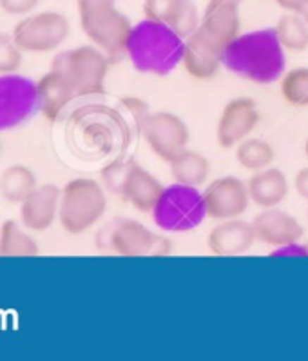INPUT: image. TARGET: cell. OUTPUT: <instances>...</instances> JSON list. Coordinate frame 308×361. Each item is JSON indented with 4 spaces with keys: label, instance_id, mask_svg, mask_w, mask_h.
I'll list each match as a JSON object with an SVG mask.
<instances>
[{
    "label": "cell",
    "instance_id": "28",
    "mask_svg": "<svg viewBox=\"0 0 308 361\" xmlns=\"http://www.w3.org/2000/svg\"><path fill=\"white\" fill-rule=\"evenodd\" d=\"M24 51L17 46L13 33L0 31V75L18 73L24 60Z\"/></svg>",
    "mask_w": 308,
    "mask_h": 361
},
{
    "label": "cell",
    "instance_id": "34",
    "mask_svg": "<svg viewBox=\"0 0 308 361\" xmlns=\"http://www.w3.org/2000/svg\"><path fill=\"white\" fill-rule=\"evenodd\" d=\"M116 0H76V6H78V13H84V11H91V9L104 8V6H114Z\"/></svg>",
    "mask_w": 308,
    "mask_h": 361
},
{
    "label": "cell",
    "instance_id": "35",
    "mask_svg": "<svg viewBox=\"0 0 308 361\" xmlns=\"http://www.w3.org/2000/svg\"><path fill=\"white\" fill-rule=\"evenodd\" d=\"M220 2H234V4H241L243 0H220Z\"/></svg>",
    "mask_w": 308,
    "mask_h": 361
},
{
    "label": "cell",
    "instance_id": "2",
    "mask_svg": "<svg viewBox=\"0 0 308 361\" xmlns=\"http://www.w3.org/2000/svg\"><path fill=\"white\" fill-rule=\"evenodd\" d=\"M185 39L167 24L154 20L138 22L133 26L127 42V56L135 69L147 75L165 77L182 64Z\"/></svg>",
    "mask_w": 308,
    "mask_h": 361
},
{
    "label": "cell",
    "instance_id": "39",
    "mask_svg": "<svg viewBox=\"0 0 308 361\" xmlns=\"http://www.w3.org/2000/svg\"><path fill=\"white\" fill-rule=\"evenodd\" d=\"M307 220H308V213H307Z\"/></svg>",
    "mask_w": 308,
    "mask_h": 361
},
{
    "label": "cell",
    "instance_id": "20",
    "mask_svg": "<svg viewBox=\"0 0 308 361\" xmlns=\"http://www.w3.org/2000/svg\"><path fill=\"white\" fill-rule=\"evenodd\" d=\"M182 66L187 75L196 80H212L223 66V56L199 40L196 35H190L185 40Z\"/></svg>",
    "mask_w": 308,
    "mask_h": 361
},
{
    "label": "cell",
    "instance_id": "4",
    "mask_svg": "<svg viewBox=\"0 0 308 361\" xmlns=\"http://www.w3.org/2000/svg\"><path fill=\"white\" fill-rule=\"evenodd\" d=\"M51 69L71 84L76 97H91L106 91L109 56L97 46H80L56 53Z\"/></svg>",
    "mask_w": 308,
    "mask_h": 361
},
{
    "label": "cell",
    "instance_id": "24",
    "mask_svg": "<svg viewBox=\"0 0 308 361\" xmlns=\"http://www.w3.org/2000/svg\"><path fill=\"white\" fill-rule=\"evenodd\" d=\"M274 31L285 51L303 53L308 49V20L304 15L287 11L278 20Z\"/></svg>",
    "mask_w": 308,
    "mask_h": 361
},
{
    "label": "cell",
    "instance_id": "14",
    "mask_svg": "<svg viewBox=\"0 0 308 361\" xmlns=\"http://www.w3.org/2000/svg\"><path fill=\"white\" fill-rule=\"evenodd\" d=\"M252 227L258 242L276 249L297 243L304 234V227L300 220L279 207L263 209L252 220Z\"/></svg>",
    "mask_w": 308,
    "mask_h": 361
},
{
    "label": "cell",
    "instance_id": "26",
    "mask_svg": "<svg viewBox=\"0 0 308 361\" xmlns=\"http://www.w3.org/2000/svg\"><path fill=\"white\" fill-rule=\"evenodd\" d=\"M281 94L290 106L308 107V68H297L281 77Z\"/></svg>",
    "mask_w": 308,
    "mask_h": 361
},
{
    "label": "cell",
    "instance_id": "17",
    "mask_svg": "<svg viewBox=\"0 0 308 361\" xmlns=\"http://www.w3.org/2000/svg\"><path fill=\"white\" fill-rule=\"evenodd\" d=\"M164 189L156 176H152L138 161L131 160L122 189L123 200L129 202L140 213H152Z\"/></svg>",
    "mask_w": 308,
    "mask_h": 361
},
{
    "label": "cell",
    "instance_id": "37",
    "mask_svg": "<svg viewBox=\"0 0 308 361\" xmlns=\"http://www.w3.org/2000/svg\"><path fill=\"white\" fill-rule=\"evenodd\" d=\"M304 17H307V20H308V13H307V15H304Z\"/></svg>",
    "mask_w": 308,
    "mask_h": 361
},
{
    "label": "cell",
    "instance_id": "15",
    "mask_svg": "<svg viewBox=\"0 0 308 361\" xmlns=\"http://www.w3.org/2000/svg\"><path fill=\"white\" fill-rule=\"evenodd\" d=\"M62 189L55 183L38 185L20 204V224L31 233H44L58 220Z\"/></svg>",
    "mask_w": 308,
    "mask_h": 361
},
{
    "label": "cell",
    "instance_id": "27",
    "mask_svg": "<svg viewBox=\"0 0 308 361\" xmlns=\"http://www.w3.org/2000/svg\"><path fill=\"white\" fill-rule=\"evenodd\" d=\"M199 22H202V15H199L198 11V6H196L192 0H180L176 13H174L169 26L173 27L180 37H183V39L187 40L190 35L198 30Z\"/></svg>",
    "mask_w": 308,
    "mask_h": 361
},
{
    "label": "cell",
    "instance_id": "18",
    "mask_svg": "<svg viewBox=\"0 0 308 361\" xmlns=\"http://www.w3.org/2000/svg\"><path fill=\"white\" fill-rule=\"evenodd\" d=\"M247 188L252 204L261 209L278 207L288 196V178L281 169L266 167L250 176Z\"/></svg>",
    "mask_w": 308,
    "mask_h": 361
},
{
    "label": "cell",
    "instance_id": "30",
    "mask_svg": "<svg viewBox=\"0 0 308 361\" xmlns=\"http://www.w3.org/2000/svg\"><path fill=\"white\" fill-rule=\"evenodd\" d=\"M129 164H131V160L129 161L116 160V161H113V164H109L106 169L101 171L104 188H106L107 191L122 196L123 182H125V174H127V169H129Z\"/></svg>",
    "mask_w": 308,
    "mask_h": 361
},
{
    "label": "cell",
    "instance_id": "16",
    "mask_svg": "<svg viewBox=\"0 0 308 361\" xmlns=\"http://www.w3.org/2000/svg\"><path fill=\"white\" fill-rule=\"evenodd\" d=\"M256 242L252 221L241 220V216L218 221L207 236L209 251L214 256L245 255Z\"/></svg>",
    "mask_w": 308,
    "mask_h": 361
},
{
    "label": "cell",
    "instance_id": "32",
    "mask_svg": "<svg viewBox=\"0 0 308 361\" xmlns=\"http://www.w3.org/2000/svg\"><path fill=\"white\" fill-rule=\"evenodd\" d=\"M276 4L288 13L307 15L308 13V0H274Z\"/></svg>",
    "mask_w": 308,
    "mask_h": 361
},
{
    "label": "cell",
    "instance_id": "13",
    "mask_svg": "<svg viewBox=\"0 0 308 361\" xmlns=\"http://www.w3.org/2000/svg\"><path fill=\"white\" fill-rule=\"evenodd\" d=\"M259 120H261V115H259L258 106L252 98H234L228 104H225L220 115V122H218V129H216V138H218L220 147H236L240 142L249 138L250 133L258 128Z\"/></svg>",
    "mask_w": 308,
    "mask_h": 361
},
{
    "label": "cell",
    "instance_id": "36",
    "mask_svg": "<svg viewBox=\"0 0 308 361\" xmlns=\"http://www.w3.org/2000/svg\"><path fill=\"white\" fill-rule=\"evenodd\" d=\"M304 157H307V160H308V138H307V142H304Z\"/></svg>",
    "mask_w": 308,
    "mask_h": 361
},
{
    "label": "cell",
    "instance_id": "12",
    "mask_svg": "<svg viewBox=\"0 0 308 361\" xmlns=\"http://www.w3.org/2000/svg\"><path fill=\"white\" fill-rule=\"evenodd\" d=\"M203 198L207 205V216L214 221L243 216L252 202L247 182L236 176H223L209 183L203 191Z\"/></svg>",
    "mask_w": 308,
    "mask_h": 361
},
{
    "label": "cell",
    "instance_id": "38",
    "mask_svg": "<svg viewBox=\"0 0 308 361\" xmlns=\"http://www.w3.org/2000/svg\"><path fill=\"white\" fill-rule=\"evenodd\" d=\"M0 149H2V144H0Z\"/></svg>",
    "mask_w": 308,
    "mask_h": 361
},
{
    "label": "cell",
    "instance_id": "31",
    "mask_svg": "<svg viewBox=\"0 0 308 361\" xmlns=\"http://www.w3.org/2000/svg\"><path fill=\"white\" fill-rule=\"evenodd\" d=\"M40 0H0V9L11 17H25L31 15Z\"/></svg>",
    "mask_w": 308,
    "mask_h": 361
},
{
    "label": "cell",
    "instance_id": "19",
    "mask_svg": "<svg viewBox=\"0 0 308 361\" xmlns=\"http://www.w3.org/2000/svg\"><path fill=\"white\" fill-rule=\"evenodd\" d=\"M37 91L40 113L49 122H55L60 113L66 109V106L76 97L71 84L60 73L53 71V69L37 82Z\"/></svg>",
    "mask_w": 308,
    "mask_h": 361
},
{
    "label": "cell",
    "instance_id": "33",
    "mask_svg": "<svg viewBox=\"0 0 308 361\" xmlns=\"http://www.w3.org/2000/svg\"><path fill=\"white\" fill-rule=\"evenodd\" d=\"M294 189H296V192L303 200H308V167H303V169L296 173V176H294Z\"/></svg>",
    "mask_w": 308,
    "mask_h": 361
},
{
    "label": "cell",
    "instance_id": "7",
    "mask_svg": "<svg viewBox=\"0 0 308 361\" xmlns=\"http://www.w3.org/2000/svg\"><path fill=\"white\" fill-rule=\"evenodd\" d=\"M78 15L82 31L93 46L101 49L109 59L127 55V42L131 37L133 24L116 6H104Z\"/></svg>",
    "mask_w": 308,
    "mask_h": 361
},
{
    "label": "cell",
    "instance_id": "1",
    "mask_svg": "<svg viewBox=\"0 0 308 361\" xmlns=\"http://www.w3.org/2000/svg\"><path fill=\"white\" fill-rule=\"evenodd\" d=\"M223 66L254 84H272L285 75L287 55L274 30L240 35L223 53Z\"/></svg>",
    "mask_w": 308,
    "mask_h": 361
},
{
    "label": "cell",
    "instance_id": "29",
    "mask_svg": "<svg viewBox=\"0 0 308 361\" xmlns=\"http://www.w3.org/2000/svg\"><path fill=\"white\" fill-rule=\"evenodd\" d=\"M180 0H144V17L169 26Z\"/></svg>",
    "mask_w": 308,
    "mask_h": 361
},
{
    "label": "cell",
    "instance_id": "25",
    "mask_svg": "<svg viewBox=\"0 0 308 361\" xmlns=\"http://www.w3.org/2000/svg\"><path fill=\"white\" fill-rule=\"evenodd\" d=\"M236 160L241 167L250 173L271 167L276 160V151L263 138L249 136L236 145Z\"/></svg>",
    "mask_w": 308,
    "mask_h": 361
},
{
    "label": "cell",
    "instance_id": "6",
    "mask_svg": "<svg viewBox=\"0 0 308 361\" xmlns=\"http://www.w3.org/2000/svg\"><path fill=\"white\" fill-rule=\"evenodd\" d=\"M207 205L198 188L176 183L165 188L152 209V220L165 233H187L203 224Z\"/></svg>",
    "mask_w": 308,
    "mask_h": 361
},
{
    "label": "cell",
    "instance_id": "21",
    "mask_svg": "<svg viewBox=\"0 0 308 361\" xmlns=\"http://www.w3.org/2000/svg\"><path fill=\"white\" fill-rule=\"evenodd\" d=\"M40 255V245L22 224L6 220L0 226V256L2 258H33Z\"/></svg>",
    "mask_w": 308,
    "mask_h": 361
},
{
    "label": "cell",
    "instance_id": "8",
    "mask_svg": "<svg viewBox=\"0 0 308 361\" xmlns=\"http://www.w3.org/2000/svg\"><path fill=\"white\" fill-rule=\"evenodd\" d=\"M69 20L56 11L25 15L13 27V39L24 53L56 51L69 37Z\"/></svg>",
    "mask_w": 308,
    "mask_h": 361
},
{
    "label": "cell",
    "instance_id": "10",
    "mask_svg": "<svg viewBox=\"0 0 308 361\" xmlns=\"http://www.w3.org/2000/svg\"><path fill=\"white\" fill-rule=\"evenodd\" d=\"M138 123L140 131L144 135L149 147L152 149V153L161 160L171 161L189 145V128L174 113H169V111L145 113L138 120Z\"/></svg>",
    "mask_w": 308,
    "mask_h": 361
},
{
    "label": "cell",
    "instance_id": "9",
    "mask_svg": "<svg viewBox=\"0 0 308 361\" xmlns=\"http://www.w3.org/2000/svg\"><path fill=\"white\" fill-rule=\"evenodd\" d=\"M37 111H40L37 82L18 73L0 75V131L18 128Z\"/></svg>",
    "mask_w": 308,
    "mask_h": 361
},
{
    "label": "cell",
    "instance_id": "22",
    "mask_svg": "<svg viewBox=\"0 0 308 361\" xmlns=\"http://www.w3.org/2000/svg\"><path fill=\"white\" fill-rule=\"evenodd\" d=\"M171 166V176L176 183H183V185H190V188H199L207 182L209 173H211V166L209 160L203 154L196 153V151H182V153L174 157L169 161Z\"/></svg>",
    "mask_w": 308,
    "mask_h": 361
},
{
    "label": "cell",
    "instance_id": "11",
    "mask_svg": "<svg viewBox=\"0 0 308 361\" xmlns=\"http://www.w3.org/2000/svg\"><path fill=\"white\" fill-rule=\"evenodd\" d=\"M240 31V4L209 0L199 27L192 35H196L199 40H203L216 53L223 56L225 49L230 46V42H234L241 35Z\"/></svg>",
    "mask_w": 308,
    "mask_h": 361
},
{
    "label": "cell",
    "instance_id": "5",
    "mask_svg": "<svg viewBox=\"0 0 308 361\" xmlns=\"http://www.w3.org/2000/svg\"><path fill=\"white\" fill-rule=\"evenodd\" d=\"M97 243L100 251H113L125 258L167 256L173 249L167 236L152 233L144 224L127 218H118L101 227L97 234Z\"/></svg>",
    "mask_w": 308,
    "mask_h": 361
},
{
    "label": "cell",
    "instance_id": "3",
    "mask_svg": "<svg viewBox=\"0 0 308 361\" xmlns=\"http://www.w3.org/2000/svg\"><path fill=\"white\" fill-rule=\"evenodd\" d=\"M107 211L106 188L93 178H75L62 188L58 221L68 234H82L94 227Z\"/></svg>",
    "mask_w": 308,
    "mask_h": 361
},
{
    "label": "cell",
    "instance_id": "23",
    "mask_svg": "<svg viewBox=\"0 0 308 361\" xmlns=\"http://www.w3.org/2000/svg\"><path fill=\"white\" fill-rule=\"evenodd\" d=\"M37 188L38 182L33 171L20 164L6 167L0 174V196L11 204L20 205Z\"/></svg>",
    "mask_w": 308,
    "mask_h": 361
}]
</instances>
